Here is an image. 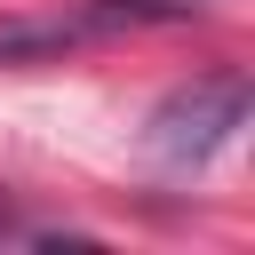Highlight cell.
<instances>
[{"label":"cell","mask_w":255,"mask_h":255,"mask_svg":"<svg viewBox=\"0 0 255 255\" xmlns=\"http://www.w3.org/2000/svg\"><path fill=\"white\" fill-rule=\"evenodd\" d=\"M247 104H255L247 72H239V64H215V72H199L191 88H175V96L151 104L143 143H151V159H167V167H199V159H215V151L247 128Z\"/></svg>","instance_id":"6da1fadb"},{"label":"cell","mask_w":255,"mask_h":255,"mask_svg":"<svg viewBox=\"0 0 255 255\" xmlns=\"http://www.w3.org/2000/svg\"><path fill=\"white\" fill-rule=\"evenodd\" d=\"M215 0H88L80 8V24L88 32H143V24H191V16H207Z\"/></svg>","instance_id":"7a4b0ae2"},{"label":"cell","mask_w":255,"mask_h":255,"mask_svg":"<svg viewBox=\"0 0 255 255\" xmlns=\"http://www.w3.org/2000/svg\"><path fill=\"white\" fill-rule=\"evenodd\" d=\"M88 24L80 16H48V24H0V64H40V56H64L80 48Z\"/></svg>","instance_id":"3957f363"}]
</instances>
